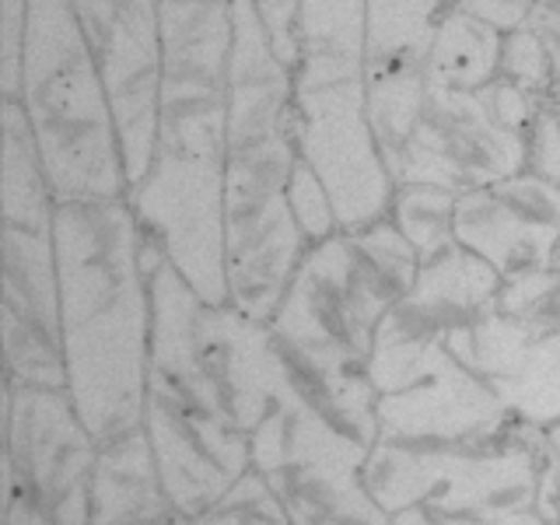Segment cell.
I'll list each match as a JSON object with an SVG mask.
<instances>
[{"label": "cell", "mask_w": 560, "mask_h": 525, "mask_svg": "<svg viewBox=\"0 0 560 525\" xmlns=\"http://www.w3.org/2000/svg\"><path fill=\"white\" fill-rule=\"evenodd\" d=\"M67 396L98 445L144 428L151 375V267L158 256L122 200L57 203Z\"/></svg>", "instance_id": "cell-1"}, {"label": "cell", "mask_w": 560, "mask_h": 525, "mask_svg": "<svg viewBox=\"0 0 560 525\" xmlns=\"http://www.w3.org/2000/svg\"><path fill=\"white\" fill-rule=\"evenodd\" d=\"M18 102L57 203L127 197L109 88L70 0H28Z\"/></svg>", "instance_id": "cell-2"}, {"label": "cell", "mask_w": 560, "mask_h": 525, "mask_svg": "<svg viewBox=\"0 0 560 525\" xmlns=\"http://www.w3.org/2000/svg\"><path fill=\"white\" fill-rule=\"evenodd\" d=\"M4 162H0V259H4V294H0V337H4V378L35 389H67L63 326H60V277H57V197L28 116L18 98L0 109Z\"/></svg>", "instance_id": "cell-3"}, {"label": "cell", "mask_w": 560, "mask_h": 525, "mask_svg": "<svg viewBox=\"0 0 560 525\" xmlns=\"http://www.w3.org/2000/svg\"><path fill=\"white\" fill-rule=\"evenodd\" d=\"M417 270L420 256L393 221L337 232L305 253L270 329L308 354L368 364L385 315L410 294Z\"/></svg>", "instance_id": "cell-4"}, {"label": "cell", "mask_w": 560, "mask_h": 525, "mask_svg": "<svg viewBox=\"0 0 560 525\" xmlns=\"http://www.w3.org/2000/svg\"><path fill=\"white\" fill-rule=\"evenodd\" d=\"M224 179L228 113L162 116L154 162L127 192L144 242L210 305H228Z\"/></svg>", "instance_id": "cell-5"}, {"label": "cell", "mask_w": 560, "mask_h": 525, "mask_svg": "<svg viewBox=\"0 0 560 525\" xmlns=\"http://www.w3.org/2000/svg\"><path fill=\"white\" fill-rule=\"evenodd\" d=\"M539 98L508 78L477 92L428 84L420 113L393 162L396 186H438L455 197L529 168Z\"/></svg>", "instance_id": "cell-6"}, {"label": "cell", "mask_w": 560, "mask_h": 525, "mask_svg": "<svg viewBox=\"0 0 560 525\" xmlns=\"http://www.w3.org/2000/svg\"><path fill=\"white\" fill-rule=\"evenodd\" d=\"M298 162L294 133L228 151L224 179V273L228 302L256 323H270L312 242L288 203Z\"/></svg>", "instance_id": "cell-7"}, {"label": "cell", "mask_w": 560, "mask_h": 525, "mask_svg": "<svg viewBox=\"0 0 560 525\" xmlns=\"http://www.w3.org/2000/svg\"><path fill=\"white\" fill-rule=\"evenodd\" d=\"M98 442L67 389L4 378V512L39 525L92 522Z\"/></svg>", "instance_id": "cell-8"}, {"label": "cell", "mask_w": 560, "mask_h": 525, "mask_svg": "<svg viewBox=\"0 0 560 525\" xmlns=\"http://www.w3.org/2000/svg\"><path fill=\"white\" fill-rule=\"evenodd\" d=\"M291 133L298 158L329 189L340 232L389 221L396 183L368 119V74L294 81Z\"/></svg>", "instance_id": "cell-9"}, {"label": "cell", "mask_w": 560, "mask_h": 525, "mask_svg": "<svg viewBox=\"0 0 560 525\" xmlns=\"http://www.w3.org/2000/svg\"><path fill=\"white\" fill-rule=\"evenodd\" d=\"M501 277L459 242L420 262L410 294L385 315L368 375L378 396L420 378L442 358L452 332L494 305Z\"/></svg>", "instance_id": "cell-10"}, {"label": "cell", "mask_w": 560, "mask_h": 525, "mask_svg": "<svg viewBox=\"0 0 560 525\" xmlns=\"http://www.w3.org/2000/svg\"><path fill=\"white\" fill-rule=\"evenodd\" d=\"M109 88L127 179L137 186L162 122V0H70Z\"/></svg>", "instance_id": "cell-11"}, {"label": "cell", "mask_w": 560, "mask_h": 525, "mask_svg": "<svg viewBox=\"0 0 560 525\" xmlns=\"http://www.w3.org/2000/svg\"><path fill=\"white\" fill-rule=\"evenodd\" d=\"M144 431L168 498L192 518L253 469V438L179 385L148 382Z\"/></svg>", "instance_id": "cell-12"}, {"label": "cell", "mask_w": 560, "mask_h": 525, "mask_svg": "<svg viewBox=\"0 0 560 525\" xmlns=\"http://www.w3.org/2000/svg\"><path fill=\"white\" fill-rule=\"evenodd\" d=\"M455 242L501 280L553 270L560 245V186L536 172L472 189L455 200Z\"/></svg>", "instance_id": "cell-13"}, {"label": "cell", "mask_w": 560, "mask_h": 525, "mask_svg": "<svg viewBox=\"0 0 560 525\" xmlns=\"http://www.w3.org/2000/svg\"><path fill=\"white\" fill-rule=\"evenodd\" d=\"M232 60H228V151L291 133L294 67L277 57L256 0H232Z\"/></svg>", "instance_id": "cell-14"}, {"label": "cell", "mask_w": 560, "mask_h": 525, "mask_svg": "<svg viewBox=\"0 0 560 525\" xmlns=\"http://www.w3.org/2000/svg\"><path fill=\"white\" fill-rule=\"evenodd\" d=\"M512 399L472 368L442 358L396 393L378 396V438H466L508 413Z\"/></svg>", "instance_id": "cell-15"}, {"label": "cell", "mask_w": 560, "mask_h": 525, "mask_svg": "<svg viewBox=\"0 0 560 525\" xmlns=\"http://www.w3.org/2000/svg\"><path fill=\"white\" fill-rule=\"evenodd\" d=\"M88 525H192L168 498L144 428L98 445Z\"/></svg>", "instance_id": "cell-16"}, {"label": "cell", "mask_w": 560, "mask_h": 525, "mask_svg": "<svg viewBox=\"0 0 560 525\" xmlns=\"http://www.w3.org/2000/svg\"><path fill=\"white\" fill-rule=\"evenodd\" d=\"M368 0H298L294 81L364 78Z\"/></svg>", "instance_id": "cell-17"}, {"label": "cell", "mask_w": 560, "mask_h": 525, "mask_svg": "<svg viewBox=\"0 0 560 525\" xmlns=\"http://www.w3.org/2000/svg\"><path fill=\"white\" fill-rule=\"evenodd\" d=\"M504 32L487 25L483 18L448 8L434 28L428 52L431 84L455 88V92H477L501 78Z\"/></svg>", "instance_id": "cell-18"}, {"label": "cell", "mask_w": 560, "mask_h": 525, "mask_svg": "<svg viewBox=\"0 0 560 525\" xmlns=\"http://www.w3.org/2000/svg\"><path fill=\"white\" fill-rule=\"evenodd\" d=\"M452 0H368V67L428 60Z\"/></svg>", "instance_id": "cell-19"}, {"label": "cell", "mask_w": 560, "mask_h": 525, "mask_svg": "<svg viewBox=\"0 0 560 525\" xmlns=\"http://www.w3.org/2000/svg\"><path fill=\"white\" fill-rule=\"evenodd\" d=\"M508 410L536 438L539 452L560 448V337L533 343Z\"/></svg>", "instance_id": "cell-20"}, {"label": "cell", "mask_w": 560, "mask_h": 525, "mask_svg": "<svg viewBox=\"0 0 560 525\" xmlns=\"http://www.w3.org/2000/svg\"><path fill=\"white\" fill-rule=\"evenodd\" d=\"M455 192L438 186H396L389 221L402 232L420 262L455 245Z\"/></svg>", "instance_id": "cell-21"}, {"label": "cell", "mask_w": 560, "mask_h": 525, "mask_svg": "<svg viewBox=\"0 0 560 525\" xmlns=\"http://www.w3.org/2000/svg\"><path fill=\"white\" fill-rule=\"evenodd\" d=\"M498 312L512 319L529 337L550 340L560 337V273L542 270L518 280H501V291L494 298Z\"/></svg>", "instance_id": "cell-22"}, {"label": "cell", "mask_w": 560, "mask_h": 525, "mask_svg": "<svg viewBox=\"0 0 560 525\" xmlns=\"http://www.w3.org/2000/svg\"><path fill=\"white\" fill-rule=\"evenodd\" d=\"M192 525H294L284 501L259 469H249L245 477L218 498L200 515H192Z\"/></svg>", "instance_id": "cell-23"}, {"label": "cell", "mask_w": 560, "mask_h": 525, "mask_svg": "<svg viewBox=\"0 0 560 525\" xmlns=\"http://www.w3.org/2000/svg\"><path fill=\"white\" fill-rule=\"evenodd\" d=\"M288 203H291V214H294L298 228H302L312 245H319V242H326L340 232V218H337V207H332L329 189L323 186L319 175L302 162V158H298L294 168H291Z\"/></svg>", "instance_id": "cell-24"}, {"label": "cell", "mask_w": 560, "mask_h": 525, "mask_svg": "<svg viewBox=\"0 0 560 525\" xmlns=\"http://www.w3.org/2000/svg\"><path fill=\"white\" fill-rule=\"evenodd\" d=\"M501 78L525 88V92H533L536 98L557 81V67H553L550 49L533 28H515L504 35Z\"/></svg>", "instance_id": "cell-25"}, {"label": "cell", "mask_w": 560, "mask_h": 525, "mask_svg": "<svg viewBox=\"0 0 560 525\" xmlns=\"http://www.w3.org/2000/svg\"><path fill=\"white\" fill-rule=\"evenodd\" d=\"M529 172L560 186V78L539 95V113L529 137Z\"/></svg>", "instance_id": "cell-26"}, {"label": "cell", "mask_w": 560, "mask_h": 525, "mask_svg": "<svg viewBox=\"0 0 560 525\" xmlns=\"http://www.w3.org/2000/svg\"><path fill=\"white\" fill-rule=\"evenodd\" d=\"M25 28L28 0H0V88H4V98H18V84H22Z\"/></svg>", "instance_id": "cell-27"}, {"label": "cell", "mask_w": 560, "mask_h": 525, "mask_svg": "<svg viewBox=\"0 0 560 525\" xmlns=\"http://www.w3.org/2000/svg\"><path fill=\"white\" fill-rule=\"evenodd\" d=\"M298 525H393V515H385L378 501L368 494V487H361L350 498L337 501L332 508H326V512L312 515Z\"/></svg>", "instance_id": "cell-28"}, {"label": "cell", "mask_w": 560, "mask_h": 525, "mask_svg": "<svg viewBox=\"0 0 560 525\" xmlns=\"http://www.w3.org/2000/svg\"><path fill=\"white\" fill-rule=\"evenodd\" d=\"M277 57L298 67V0H256Z\"/></svg>", "instance_id": "cell-29"}, {"label": "cell", "mask_w": 560, "mask_h": 525, "mask_svg": "<svg viewBox=\"0 0 560 525\" xmlns=\"http://www.w3.org/2000/svg\"><path fill=\"white\" fill-rule=\"evenodd\" d=\"M536 4H539V0H452V8L483 18L487 25L501 28L504 35L529 25Z\"/></svg>", "instance_id": "cell-30"}, {"label": "cell", "mask_w": 560, "mask_h": 525, "mask_svg": "<svg viewBox=\"0 0 560 525\" xmlns=\"http://www.w3.org/2000/svg\"><path fill=\"white\" fill-rule=\"evenodd\" d=\"M533 515H536L542 525H560V448H553V452H539Z\"/></svg>", "instance_id": "cell-31"}, {"label": "cell", "mask_w": 560, "mask_h": 525, "mask_svg": "<svg viewBox=\"0 0 560 525\" xmlns=\"http://www.w3.org/2000/svg\"><path fill=\"white\" fill-rule=\"evenodd\" d=\"M4 525H39V522H32V518L18 515V512H4Z\"/></svg>", "instance_id": "cell-32"}, {"label": "cell", "mask_w": 560, "mask_h": 525, "mask_svg": "<svg viewBox=\"0 0 560 525\" xmlns=\"http://www.w3.org/2000/svg\"><path fill=\"white\" fill-rule=\"evenodd\" d=\"M508 525H542V522H539V518H536V515L529 512V515H518L515 522H508Z\"/></svg>", "instance_id": "cell-33"}, {"label": "cell", "mask_w": 560, "mask_h": 525, "mask_svg": "<svg viewBox=\"0 0 560 525\" xmlns=\"http://www.w3.org/2000/svg\"><path fill=\"white\" fill-rule=\"evenodd\" d=\"M553 270L560 273V245H557V256H553Z\"/></svg>", "instance_id": "cell-34"}]
</instances>
